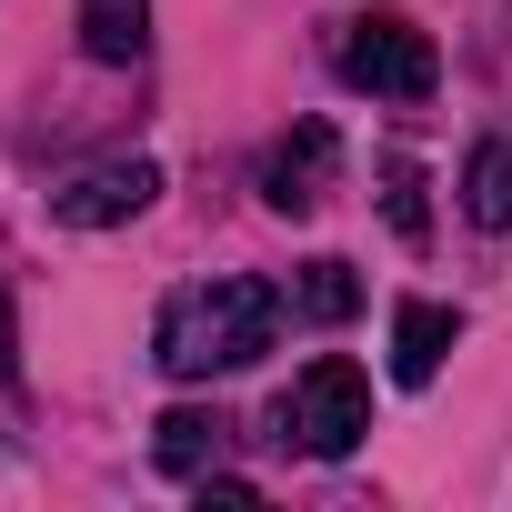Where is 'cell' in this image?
Instances as JSON below:
<instances>
[{"label": "cell", "instance_id": "3957f363", "mask_svg": "<svg viewBox=\"0 0 512 512\" xmlns=\"http://www.w3.org/2000/svg\"><path fill=\"white\" fill-rule=\"evenodd\" d=\"M282 442H302L312 462H342V452H362V432H372V382L342 362V352H322L292 392H282Z\"/></svg>", "mask_w": 512, "mask_h": 512}, {"label": "cell", "instance_id": "277c9868", "mask_svg": "<svg viewBox=\"0 0 512 512\" xmlns=\"http://www.w3.org/2000/svg\"><path fill=\"white\" fill-rule=\"evenodd\" d=\"M332 171H342L332 121H292V131L262 151V201H272L282 221H302V211H322V201H332Z\"/></svg>", "mask_w": 512, "mask_h": 512}, {"label": "cell", "instance_id": "52a82bcc", "mask_svg": "<svg viewBox=\"0 0 512 512\" xmlns=\"http://www.w3.org/2000/svg\"><path fill=\"white\" fill-rule=\"evenodd\" d=\"M221 432H231L221 412H161V422H151V462L181 472V482H201V472L221 462Z\"/></svg>", "mask_w": 512, "mask_h": 512}, {"label": "cell", "instance_id": "ba28073f", "mask_svg": "<svg viewBox=\"0 0 512 512\" xmlns=\"http://www.w3.org/2000/svg\"><path fill=\"white\" fill-rule=\"evenodd\" d=\"M81 51L91 61H141L151 51V0H81Z\"/></svg>", "mask_w": 512, "mask_h": 512}, {"label": "cell", "instance_id": "8fae6325", "mask_svg": "<svg viewBox=\"0 0 512 512\" xmlns=\"http://www.w3.org/2000/svg\"><path fill=\"white\" fill-rule=\"evenodd\" d=\"M382 211L402 241H432V201H422V171L412 161H382Z\"/></svg>", "mask_w": 512, "mask_h": 512}, {"label": "cell", "instance_id": "5b68a950", "mask_svg": "<svg viewBox=\"0 0 512 512\" xmlns=\"http://www.w3.org/2000/svg\"><path fill=\"white\" fill-rule=\"evenodd\" d=\"M151 191H161V171H151V161H101V171H81L51 211H61L71 231H111V221L151 211Z\"/></svg>", "mask_w": 512, "mask_h": 512}, {"label": "cell", "instance_id": "9c48e42d", "mask_svg": "<svg viewBox=\"0 0 512 512\" xmlns=\"http://www.w3.org/2000/svg\"><path fill=\"white\" fill-rule=\"evenodd\" d=\"M462 211L482 231H512V141H472L462 161Z\"/></svg>", "mask_w": 512, "mask_h": 512}, {"label": "cell", "instance_id": "8992f818", "mask_svg": "<svg viewBox=\"0 0 512 512\" xmlns=\"http://www.w3.org/2000/svg\"><path fill=\"white\" fill-rule=\"evenodd\" d=\"M452 332H462V322H452L442 302H402V312H392V382H432L442 352H452Z\"/></svg>", "mask_w": 512, "mask_h": 512}, {"label": "cell", "instance_id": "6da1fadb", "mask_svg": "<svg viewBox=\"0 0 512 512\" xmlns=\"http://www.w3.org/2000/svg\"><path fill=\"white\" fill-rule=\"evenodd\" d=\"M272 332H282V292H272V282H251V272H211V282H191V292L161 302L151 352H161L171 382H211V372L262 362Z\"/></svg>", "mask_w": 512, "mask_h": 512}, {"label": "cell", "instance_id": "30bf717a", "mask_svg": "<svg viewBox=\"0 0 512 512\" xmlns=\"http://www.w3.org/2000/svg\"><path fill=\"white\" fill-rule=\"evenodd\" d=\"M292 312H302V322H352V312H362L352 262H332V251H322V262H302V272H292Z\"/></svg>", "mask_w": 512, "mask_h": 512}, {"label": "cell", "instance_id": "7a4b0ae2", "mask_svg": "<svg viewBox=\"0 0 512 512\" xmlns=\"http://www.w3.org/2000/svg\"><path fill=\"white\" fill-rule=\"evenodd\" d=\"M332 71H342L352 91H372V101H432L442 51H432V31H422V21H402V11H362V21H342Z\"/></svg>", "mask_w": 512, "mask_h": 512}]
</instances>
